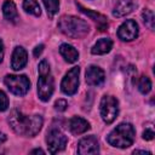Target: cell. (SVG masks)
Segmentation results:
<instances>
[{
	"label": "cell",
	"mask_w": 155,
	"mask_h": 155,
	"mask_svg": "<svg viewBox=\"0 0 155 155\" xmlns=\"http://www.w3.org/2000/svg\"><path fill=\"white\" fill-rule=\"evenodd\" d=\"M8 124L15 133L19 136L34 137L40 132L44 125V119L38 114L27 116L22 111L13 109L8 115Z\"/></svg>",
	"instance_id": "cell-1"
},
{
	"label": "cell",
	"mask_w": 155,
	"mask_h": 155,
	"mask_svg": "<svg viewBox=\"0 0 155 155\" xmlns=\"http://www.w3.org/2000/svg\"><path fill=\"white\" fill-rule=\"evenodd\" d=\"M57 27L64 35L73 39H81L90 31V25L86 21L70 15L62 16L58 19Z\"/></svg>",
	"instance_id": "cell-2"
},
{
	"label": "cell",
	"mask_w": 155,
	"mask_h": 155,
	"mask_svg": "<svg viewBox=\"0 0 155 155\" xmlns=\"http://www.w3.org/2000/svg\"><path fill=\"white\" fill-rule=\"evenodd\" d=\"M134 137H136L134 127L128 122H122V124L117 125L107 136V142L111 147L125 149L133 144Z\"/></svg>",
	"instance_id": "cell-3"
},
{
	"label": "cell",
	"mask_w": 155,
	"mask_h": 155,
	"mask_svg": "<svg viewBox=\"0 0 155 155\" xmlns=\"http://www.w3.org/2000/svg\"><path fill=\"white\" fill-rule=\"evenodd\" d=\"M39 80H38V96L42 102H48L53 94L54 81L51 75V69L46 59H42L38 65Z\"/></svg>",
	"instance_id": "cell-4"
},
{
	"label": "cell",
	"mask_w": 155,
	"mask_h": 155,
	"mask_svg": "<svg viewBox=\"0 0 155 155\" xmlns=\"http://www.w3.org/2000/svg\"><path fill=\"white\" fill-rule=\"evenodd\" d=\"M99 110H101V116L103 121L107 125H110L115 121L119 114V102L114 96L105 94L101 99L99 104Z\"/></svg>",
	"instance_id": "cell-5"
},
{
	"label": "cell",
	"mask_w": 155,
	"mask_h": 155,
	"mask_svg": "<svg viewBox=\"0 0 155 155\" xmlns=\"http://www.w3.org/2000/svg\"><path fill=\"white\" fill-rule=\"evenodd\" d=\"M6 87L16 96H24L30 88V81L27 75H6L4 79Z\"/></svg>",
	"instance_id": "cell-6"
},
{
	"label": "cell",
	"mask_w": 155,
	"mask_h": 155,
	"mask_svg": "<svg viewBox=\"0 0 155 155\" xmlns=\"http://www.w3.org/2000/svg\"><path fill=\"white\" fill-rule=\"evenodd\" d=\"M68 138L67 136L61 132L58 128H51L47 132L46 136V143H47V148L50 154H56L58 151H62L65 149Z\"/></svg>",
	"instance_id": "cell-7"
},
{
	"label": "cell",
	"mask_w": 155,
	"mask_h": 155,
	"mask_svg": "<svg viewBox=\"0 0 155 155\" xmlns=\"http://www.w3.org/2000/svg\"><path fill=\"white\" fill-rule=\"evenodd\" d=\"M79 74H80V67H73L64 75L61 82V90L64 94L73 96L76 93L79 87Z\"/></svg>",
	"instance_id": "cell-8"
},
{
	"label": "cell",
	"mask_w": 155,
	"mask_h": 155,
	"mask_svg": "<svg viewBox=\"0 0 155 155\" xmlns=\"http://www.w3.org/2000/svg\"><path fill=\"white\" fill-rule=\"evenodd\" d=\"M139 34V28L136 21L126 19L117 29V38L122 41H132L137 39Z\"/></svg>",
	"instance_id": "cell-9"
},
{
	"label": "cell",
	"mask_w": 155,
	"mask_h": 155,
	"mask_svg": "<svg viewBox=\"0 0 155 155\" xmlns=\"http://www.w3.org/2000/svg\"><path fill=\"white\" fill-rule=\"evenodd\" d=\"M99 153V143L98 139L91 134L81 138L78 143V154L87 155V154H98Z\"/></svg>",
	"instance_id": "cell-10"
},
{
	"label": "cell",
	"mask_w": 155,
	"mask_h": 155,
	"mask_svg": "<svg viewBox=\"0 0 155 155\" xmlns=\"http://www.w3.org/2000/svg\"><path fill=\"white\" fill-rule=\"evenodd\" d=\"M86 82L90 86H101L105 80V74L102 68L97 65H90L86 69Z\"/></svg>",
	"instance_id": "cell-11"
},
{
	"label": "cell",
	"mask_w": 155,
	"mask_h": 155,
	"mask_svg": "<svg viewBox=\"0 0 155 155\" xmlns=\"http://www.w3.org/2000/svg\"><path fill=\"white\" fill-rule=\"evenodd\" d=\"M28 63V53L22 46H16L11 57V68L13 70H21Z\"/></svg>",
	"instance_id": "cell-12"
},
{
	"label": "cell",
	"mask_w": 155,
	"mask_h": 155,
	"mask_svg": "<svg viewBox=\"0 0 155 155\" xmlns=\"http://www.w3.org/2000/svg\"><path fill=\"white\" fill-rule=\"evenodd\" d=\"M137 7V4L133 0H119L113 10V16L116 18L125 17L133 12V10Z\"/></svg>",
	"instance_id": "cell-13"
},
{
	"label": "cell",
	"mask_w": 155,
	"mask_h": 155,
	"mask_svg": "<svg viewBox=\"0 0 155 155\" xmlns=\"http://www.w3.org/2000/svg\"><path fill=\"white\" fill-rule=\"evenodd\" d=\"M76 6H78V8L80 10V12L85 13L86 16H88L91 19H93V21L97 23L99 30L103 31V30L107 29V27H108V19H107V17H105L104 15L98 13V12H96V11H92V10H90V8H86V7H84V6H82L81 4H79V2H76Z\"/></svg>",
	"instance_id": "cell-14"
},
{
	"label": "cell",
	"mask_w": 155,
	"mask_h": 155,
	"mask_svg": "<svg viewBox=\"0 0 155 155\" xmlns=\"http://www.w3.org/2000/svg\"><path fill=\"white\" fill-rule=\"evenodd\" d=\"M69 130L73 134H81V133H85L86 131L90 130V122L87 120H85L84 117H80V116H74L69 120Z\"/></svg>",
	"instance_id": "cell-15"
},
{
	"label": "cell",
	"mask_w": 155,
	"mask_h": 155,
	"mask_svg": "<svg viewBox=\"0 0 155 155\" xmlns=\"http://www.w3.org/2000/svg\"><path fill=\"white\" fill-rule=\"evenodd\" d=\"M2 15L5 19H7L11 23H16L18 21L19 18L18 11H17L16 4L12 0H5V2L2 4Z\"/></svg>",
	"instance_id": "cell-16"
},
{
	"label": "cell",
	"mask_w": 155,
	"mask_h": 155,
	"mask_svg": "<svg viewBox=\"0 0 155 155\" xmlns=\"http://www.w3.org/2000/svg\"><path fill=\"white\" fill-rule=\"evenodd\" d=\"M111 48H113V40L109 38H102L92 46L91 52L92 54H105L110 52Z\"/></svg>",
	"instance_id": "cell-17"
},
{
	"label": "cell",
	"mask_w": 155,
	"mask_h": 155,
	"mask_svg": "<svg viewBox=\"0 0 155 155\" xmlns=\"http://www.w3.org/2000/svg\"><path fill=\"white\" fill-rule=\"evenodd\" d=\"M59 53L68 63H75L79 59V52L78 50L69 45V44H62L59 46Z\"/></svg>",
	"instance_id": "cell-18"
},
{
	"label": "cell",
	"mask_w": 155,
	"mask_h": 155,
	"mask_svg": "<svg viewBox=\"0 0 155 155\" xmlns=\"http://www.w3.org/2000/svg\"><path fill=\"white\" fill-rule=\"evenodd\" d=\"M22 6L27 13H30V15L36 16V17H39L41 15V8H40V5L38 4L36 0H23Z\"/></svg>",
	"instance_id": "cell-19"
},
{
	"label": "cell",
	"mask_w": 155,
	"mask_h": 155,
	"mask_svg": "<svg viewBox=\"0 0 155 155\" xmlns=\"http://www.w3.org/2000/svg\"><path fill=\"white\" fill-rule=\"evenodd\" d=\"M50 18H53L59 11V0H42Z\"/></svg>",
	"instance_id": "cell-20"
},
{
	"label": "cell",
	"mask_w": 155,
	"mask_h": 155,
	"mask_svg": "<svg viewBox=\"0 0 155 155\" xmlns=\"http://www.w3.org/2000/svg\"><path fill=\"white\" fill-rule=\"evenodd\" d=\"M138 90H139V92L142 94H148L150 92V90H151V81H150V79L148 76L143 75V76L139 78V80H138Z\"/></svg>",
	"instance_id": "cell-21"
},
{
	"label": "cell",
	"mask_w": 155,
	"mask_h": 155,
	"mask_svg": "<svg viewBox=\"0 0 155 155\" xmlns=\"http://www.w3.org/2000/svg\"><path fill=\"white\" fill-rule=\"evenodd\" d=\"M142 17H143V22L144 24L150 29L154 30V25H155V17H154V12L149 8H145L142 12Z\"/></svg>",
	"instance_id": "cell-22"
},
{
	"label": "cell",
	"mask_w": 155,
	"mask_h": 155,
	"mask_svg": "<svg viewBox=\"0 0 155 155\" xmlns=\"http://www.w3.org/2000/svg\"><path fill=\"white\" fill-rule=\"evenodd\" d=\"M8 97L7 94L0 90V111H5L8 108Z\"/></svg>",
	"instance_id": "cell-23"
},
{
	"label": "cell",
	"mask_w": 155,
	"mask_h": 155,
	"mask_svg": "<svg viewBox=\"0 0 155 155\" xmlns=\"http://www.w3.org/2000/svg\"><path fill=\"white\" fill-rule=\"evenodd\" d=\"M68 108V102L65 99H57L54 102V109L57 111H64Z\"/></svg>",
	"instance_id": "cell-24"
},
{
	"label": "cell",
	"mask_w": 155,
	"mask_h": 155,
	"mask_svg": "<svg viewBox=\"0 0 155 155\" xmlns=\"http://www.w3.org/2000/svg\"><path fill=\"white\" fill-rule=\"evenodd\" d=\"M154 136H155V133H154V130L151 127L145 128L143 132V139H145V140H151L154 138Z\"/></svg>",
	"instance_id": "cell-25"
},
{
	"label": "cell",
	"mask_w": 155,
	"mask_h": 155,
	"mask_svg": "<svg viewBox=\"0 0 155 155\" xmlns=\"http://www.w3.org/2000/svg\"><path fill=\"white\" fill-rule=\"evenodd\" d=\"M44 45L42 44H40V45H38L35 48H34V51H33V54H34V57H39L41 53H42V51H44Z\"/></svg>",
	"instance_id": "cell-26"
},
{
	"label": "cell",
	"mask_w": 155,
	"mask_h": 155,
	"mask_svg": "<svg viewBox=\"0 0 155 155\" xmlns=\"http://www.w3.org/2000/svg\"><path fill=\"white\" fill-rule=\"evenodd\" d=\"M2 59H4V42L0 39V63L2 62Z\"/></svg>",
	"instance_id": "cell-27"
},
{
	"label": "cell",
	"mask_w": 155,
	"mask_h": 155,
	"mask_svg": "<svg viewBox=\"0 0 155 155\" xmlns=\"http://www.w3.org/2000/svg\"><path fill=\"white\" fill-rule=\"evenodd\" d=\"M30 154H45V151L39 148V149H33V150L30 151Z\"/></svg>",
	"instance_id": "cell-28"
},
{
	"label": "cell",
	"mask_w": 155,
	"mask_h": 155,
	"mask_svg": "<svg viewBox=\"0 0 155 155\" xmlns=\"http://www.w3.org/2000/svg\"><path fill=\"white\" fill-rule=\"evenodd\" d=\"M6 139H7L6 134H5V133H2V132H0V144H2L4 142H6Z\"/></svg>",
	"instance_id": "cell-29"
},
{
	"label": "cell",
	"mask_w": 155,
	"mask_h": 155,
	"mask_svg": "<svg viewBox=\"0 0 155 155\" xmlns=\"http://www.w3.org/2000/svg\"><path fill=\"white\" fill-rule=\"evenodd\" d=\"M133 154H150V153L147 150H134Z\"/></svg>",
	"instance_id": "cell-30"
}]
</instances>
